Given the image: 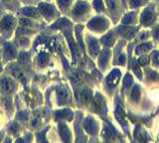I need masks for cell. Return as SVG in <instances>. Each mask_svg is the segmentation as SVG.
Returning a JSON list of instances; mask_svg holds the SVG:
<instances>
[{
	"instance_id": "obj_1",
	"label": "cell",
	"mask_w": 159,
	"mask_h": 143,
	"mask_svg": "<svg viewBox=\"0 0 159 143\" xmlns=\"http://www.w3.org/2000/svg\"><path fill=\"white\" fill-rule=\"evenodd\" d=\"M16 21L17 20L12 15H5L0 20V32L5 37H10L15 27V24H16Z\"/></svg>"
},
{
	"instance_id": "obj_2",
	"label": "cell",
	"mask_w": 159,
	"mask_h": 143,
	"mask_svg": "<svg viewBox=\"0 0 159 143\" xmlns=\"http://www.w3.org/2000/svg\"><path fill=\"white\" fill-rule=\"evenodd\" d=\"M15 90V83L9 78H2L0 80V92L4 96L10 95Z\"/></svg>"
},
{
	"instance_id": "obj_3",
	"label": "cell",
	"mask_w": 159,
	"mask_h": 143,
	"mask_svg": "<svg viewBox=\"0 0 159 143\" xmlns=\"http://www.w3.org/2000/svg\"><path fill=\"white\" fill-rule=\"evenodd\" d=\"M89 27L93 30H103L107 27V21L102 17H96L89 22Z\"/></svg>"
},
{
	"instance_id": "obj_4",
	"label": "cell",
	"mask_w": 159,
	"mask_h": 143,
	"mask_svg": "<svg viewBox=\"0 0 159 143\" xmlns=\"http://www.w3.org/2000/svg\"><path fill=\"white\" fill-rule=\"evenodd\" d=\"M140 21L143 25H150V24L154 21V13H153L152 7H148L142 12Z\"/></svg>"
},
{
	"instance_id": "obj_5",
	"label": "cell",
	"mask_w": 159,
	"mask_h": 143,
	"mask_svg": "<svg viewBox=\"0 0 159 143\" xmlns=\"http://www.w3.org/2000/svg\"><path fill=\"white\" fill-rule=\"evenodd\" d=\"M89 9V6L87 2L79 1L73 9V14L75 16H82L84 13H87Z\"/></svg>"
},
{
	"instance_id": "obj_6",
	"label": "cell",
	"mask_w": 159,
	"mask_h": 143,
	"mask_svg": "<svg viewBox=\"0 0 159 143\" xmlns=\"http://www.w3.org/2000/svg\"><path fill=\"white\" fill-rule=\"evenodd\" d=\"M84 129L87 130V132L89 133V134H94L98 130L97 122L94 121L93 118H92V117H88L87 119L84 120Z\"/></svg>"
},
{
	"instance_id": "obj_7",
	"label": "cell",
	"mask_w": 159,
	"mask_h": 143,
	"mask_svg": "<svg viewBox=\"0 0 159 143\" xmlns=\"http://www.w3.org/2000/svg\"><path fill=\"white\" fill-rule=\"evenodd\" d=\"M119 78H120V72L118 70H113L107 78V83L111 87H113L118 83Z\"/></svg>"
},
{
	"instance_id": "obj_8",
	"label": "cell",
	"mask_w": 159,
	"mask_h": 143,
	"mask_svg": "<svg viewBox=\"0 0 159 143\" xmlns=\"http://www.w3.org/2000/svg\"><path fill=\"white\" fill-rule=\"evenodd\" d=\"M39 10L42 12L43 16L48 17L49 14V19H51L55 13V9L52 5H49V4H40L39 5Z\"/></svg>"
},
{
	"instance_id": "obj_9",
	"label": "cell",
	"mask_w": 159,
	"mask_h": 143,
	"mask_svg": "<svg viewBox=\"0 0 159 143\" xmlns=\"http://www.w3.org/2000/svg\"><path fill=\"white\" fill-rule=\"evenodd\" d=\"M93 107L97 112H102L103 110V108L106 107V105H104V101L102 100V97L101 96V95H98V96L93 100Z\"/></svg>"
},
{
	"instance_id": "obj_10",
	"label": "cell",
	"mask_w": 159,
	"mask_h": 143,
	"mask_svg": "<svg viewBox=\"0 0 159 143\" xmlns=\"http://www.w3.org/2000/svg\"><path fill=\"white\" fill-rule=\"evenodd\" d=\"M109 55H111V52H109L108 49H104V50L102 52L101 54V57H99V60H98V65L102 69H104L107 64V61L109 59Z\"/></svg>"
},
{
	"instance_id": "obj_11",
	"label": "cell",
	"mask_w": 159,
	"mask_h": 143,
	"mask_svg": "<svg viewBox=\"0 0 159 143\" xmlns=\"http://www.w3.org/2000/svg\"><path fill=\"white\" fill-rule=\"evenodd\" d=\"M119 33L121 34L122 36L126 37V38H132L133 35L135 34L136 31V28H126V27H121L118 29Z\"/></svg>"
},
{
	"instance_id": "obj_12",
	"label": "cell",
	"mask_w": 159,
	"mask_h": 143,
	"mask_svg": "<svg viewBox=\"0 0 159 143\" xmlns=\"http://www.w3.org/2000/svg\"><path fill=\"white\" fill-rule=\"evenodd\" d=\"M15 55H16V52L14 50V47L7 45L4 48V57L7 59V60H11V59L15 58Z\"/></svg>"
},
{
	"instance_id": "obj_13",
	"label": "cell",
	"mask_w": 159,
	"mask_h": 143,
	"mask_svg": "<svg viewBox=\"0 0 159 143\" xmlns=\"http://www.w3.org/2000/svg\"><path fill=\"white\" fill-rule=\"evenodd\" d=\"M89 53H91L93 56H97L98 53V42L94 40V39H91V40L89 41Z\"/></svg>"
},
{
	"instance_id": "obj_14",
	"label": "cell",
	"mask_w": 159,
	"mask_h": 143,
	"mask_svg": "<svg viewBox=\"0 0 159 143\" xmlns=\"http://www.w3.org/2000/svg\"><path fill=\"white\" fill-rule=\"evenodd\" d=\"M80 98H81L82 102L84 103H88L92 98V92L89 90H84L82 92L80 93Z\"/></svg>"
},
{
	"instance_id": "obj_15",
	"label": "cell",
	"mask_w": 159,
	"mask_h": 143,
	"mask_svg": "<svg viewBox=\"0 0 159 143\" xmlns=\"http://www.w3.org/2000/svg\"><path fill=\"white\" fill-rule=\"evenodd\" d=\"M113 42H114V38H113L112 33L107 34V35H106L102 39V43L107 47H111L113 44Z\"/></svg>"
},
{
	"instance_id": "obj_16",
	"label": "cell",
	"mask_w": 159,
	"mask_h": 143,
	"mask_svg": "<svg viewBox=\"0 0 159 143\" xmlns=\"http://www.w3.org/2000/svg\"><path fill=\"white\" fill-rule=\"evenodd\" d=\"M151 44L150 43H143L141 45H139L136 50H135V53L136 54H142V53H145V52H148L149 50L151 49Z\"/></svg>"
},
{
	"instance_id": "obj_17",
	"label": "cell",
	"mask_w": 159,
	"mask_h": 143,
	"mask_svg": "<svg viewBox=\"0 0 159 143\" xmlns=\"http://www.w3.org/2000/svg\"><path fill=\"white\" fill-rule=\"evenodd\" d=\"M140 97V88L138 86H134L131 91V100L133 101H138Z\"/></svg>"
},
{
	"instance_id": "obj_18",
	"label": "cell",
	"mask_w": 159,
	"mask_h": 143,
	"mask_svg": "<svg viewBox=\"0 0 159 143\" xmlns=\"http://www.w3.org/2000/svg\"><path fill=\"white\" fill-rule=\"evenodd\" d=\"M21 11H22V13L24 14L25 16H29V17H35V16H37V11H36V9L33 8V10H32V7L23 8Z\"/></svg>"
},
{
	"instance_id": "obj_19",
	"label": "cell",
	"mask_w": 159,
	"mask_h": 143,
	"mask_svg": "<svg viewBox=\"0 0 159 143\" xmlns=\"http://www.w3.org/2000/svg\"><path fill=\"white\" fill-rule=\"evenodd\" d=\"M114 114H116V117L117 118L118 122L120 123H123L124 121H125V116H124V112L123 110L121 109L120 107H117L116 112H114Z\"/></svg>"
},
{
	"instance_id": "obj_20",
	"label": "cell",
	"mask_w": 159,
	"mask_h": 143,
	"mask_svg": "<svg viewBox=\"0 0 159 143\" xmlns=\"http://www.w3.org/2000/svg\"><path fill=\"white\" fill-rule=\"evenodd\" d=\"M134 18H135V13H129L122 19V24H124V25L130 24L134 20Z\"/></svg>"
},
{
	"instance_id": "obj_21",
	"label": "cell",
	"mask_w": 159,
	"mask_h": 143,
	"mask_svg": "<svg viewBox=\"0 0 159 143\" xmlns=\"http://www.w3.org/2000/svg\"><path fill=\"white\" fill-rule=\"evenodd\" d=\"M132 78L131 76L129 75V74H127V75L125 76V78H124V80H123V87L124 88H128L129 87H131L132 85Z\"/></svg>"
},
{
	"instance_id": "obj_22",
	"label": "cell",
	"mask_w": 159,
	"mask_h": 143,
	"mask_svg": "<svg viewBox=\"0 0 159 143\" xmlns=\"http://www.w3.org/2000/svg\"><path fill=\"white\" fill-rule=\"evenodd\" d=\"M71 2H72V0H58V4L62 10L67 9V7L71 4Z\"/></svg>"
},
{
	"instance_id": "obj_23",
	"label": "cell",
	"mask_w": 159,
	"mask_h": 143,
	"mask_svg": "<svg viewBox=\"0 0 159 143\" xmlns=\"http://www.w3.org/2000/svg\"><path fill=\"white\" fill-rule=\"evenodd\" d=\"M93 6L96 8L97 11H103V4L102 2V0H94L93 1Z\"/></svg>"
},
{
	"instance_id": "obj_24",
	"label": "cell",
	"mask_w": 159,
	"mask_h": 143,
	"mask_svg": "<svg viewBox=\"0 0 159 143\" xmlns=\"http://www.w3.org/2000/svg\"><path fill=\"white\" fill-rule=\"evenodd\" d=\"M132 69H133L134 73H135V75L137 76V78H142V73H141V71H140V69H139V66L137 65L136 63H133Z\"/></svg>"
},
{
	"instance_id": "obj_25",
	"label": "cell",
	"mask_w": 159,
	"mask_h": 143,
	"mask_svg": "<svg viewBox=\"0 0 159 143\" xmlns=\"http://www.w3.org/2000/svg\"><path fill=\"white\" fill-rule=\"evenodd\" d=\"M147 77H148L149 80H151V81L156 80V78H159L158 74H156L155 72H153V71H148V73H147Z\"/></svg>"
},
{
	"instance_id": "obj_26",
	"label": "cell",
	"mask_w": 159,
	"mask_h": 143,
	"mask_svg": "<svg viewBox=\"0 0 159 143\" xmlns=\"http://www.w3.org/2000/svg\"><path fill=\"white\" fill-rule=\"evenodd\" d=\"M129 4H130V6L132 8H136V7L141 5L142 1H141V0H129Z\"/></svg>"
},
{
	"instance_id": "obj_27",
	"label": "cell",
	"mask_w": 159,
	"mask_h": 143,
	"mask_svg": "<svg viewBox=\"0 0 159 143\" xmlns=\"http://www.w3.org/2000/svg\"><path fill=\"white\" fill-rule=\"evenodd\" d=\"M148 62H149V57L148 56H142V57L139 58V60H138V63L140 64V65H142V66L148 64Z\"/></svg>"
},
{
	"instance_id": "obj_28",
	"label": "cell",
	"mask_w": 159,
	"mask_h": 143,
	"mask_svg": "<svg viewBox=\"0 0 159 143\" xmlns=\"http://www.w3.org/2000/svg\"><path fill=\"white\" fill-rule=\"evenodd\" d=\"M153 65L158 66L159 65V52H154L153 53Z\"/></svg>"
},
{
	"instance_id": "obj_29",
	"label": "cell",
	"mask_w": 159,
	"mask_h": 143,
	"mask_svg": "<svg viewBox=\"0 0 159 143\" xmlns=\"http://www.w3.org/2000/svg\"><path fill=\"white\" fill-rule=\"evenodd\" d=\"M2 2L6 5L7 7H11V6H15L16 5V0H2Z\"/></svg>"
},
{
	"instance_id": "obj_30",
	"label": "cell",
	"mask_w": 159,
	"mask_h": 143,
	"mask_svg": "<svg viewBox=\"0 0 159 143\" xmlns=\"http://www.w3.org/2000/svg\"><path fill=\"white\" fill-rule=\"evenodd\" d=\"M107 5L108 7L111 9V10H113L114 8H116V2H114V0H107Z\"/></svg>"
},
{
	"instance_id": "obj_31",
	"label": "cell",
	"mask_w": 159,
	"mask_h": 143,
	"mask_svg": "<svg viewBox=\"0 0 159 143\" xmlns=\"http://www.w3.org/2000/svg\"><path fill=\"white\" fill-rule=\"evenodd\" d=\"M124 61H125V57H124V55H121L120 57H119L118 64H120V65H122V64L124 63Z\"/></svg>"
},
{
	"instance_id": "obj_32",
	"label": "cell",
	"mask_w": 159,
	"mask_h": 143,
	"mask_svg": "<svg viewBox=\"0 0 159 143\" xmlns=\"http://www.w3.org/2000/svg\"><path fill=\"white\" fill-rule=\"evenodd\" d=\"M154 37L155 38H159V26L155 29V31H154Z\"/></svg>"
},
{
	"instance_id": "obj_33",
	"label": "cell",
	"mask_w": 159,
	"mask_h": 143,
	"mask_svg": "<svg viewBox=\"0 0 159 143\" xmlns=\"http://www.w3.org/2000/svg\"><path fill=\"white\" fill-rule=\"evenodd\" d=\"M23 1V0H22ZM34 1H37V0H25V3H28V4H32Z\"/></svg>"
},
{
	"instance_id": "obj_34",
	"label": "cell",
	"mask_w": 159,
	"mask_h": 143,
	"mask_svg": "<svg viewBox=\"0 0 159 143\" xmlns=\"http://www.w3.org/2000/svg\"><path fill=\"white\" fill-rule=\"evenodd\" d=\"M1 15H2V7L0 5V18H1Z\"/></svg>"
},
{
	"instance_id": "obj_35",
	"label": "cell",
	"mask_w": 159,
	"mask_h": 143,
	"mask_svg": "<svg viewBox=\"0 0 159 143\" xmlns=\"http://www.w3.org/2000/svg\"><path fill=\"white\" fill-rule=\"evenodd\" d=\"M2 71V65H1V63H0V73H1Z\"/></svg>"
},
{
	"instance_id": "obj_36",
	"label": "cell",
	"mask_w": 159,
	"mask_h": 143,
	"mask_svg": "<svg viewBox=\"0 0 159 143\" xmlns=\"http://www.w3.org/2000/svg\"><path fill=\"white\" fill-rule=\"evenodd\" d=\"M122 1H125V0H122Z\"/></svg>"
}]
</instances>
